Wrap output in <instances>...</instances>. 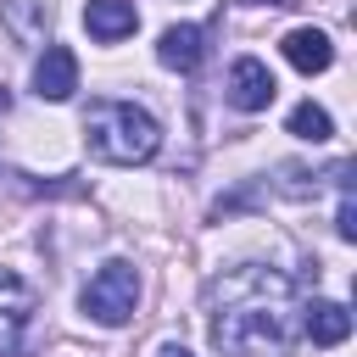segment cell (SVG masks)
<instances>
[{"mask_svg": "<svg viewBox=\"0 0 357 357\" xmlns=\"http://www.w3.org/2000/svg\"><path fill=\"white\" fill-rule=\"evenodd\" d=\"M279 50H284V61H290L296 73H307V78L335 67V45H329L324 28H290V33L279 39Z\"/></svg>", "mask_w": 357, "mask_h": 357, "instance_id": "10", "label": "cell"}, {"mask_svg": "<svg viewBox=\"0 0 357 357\" xmlns=\"http://www.w3.org/2000/svg\"><path fill=\"white\" fill-rule=\"evenodd\" d=\"M206 318L223 357H290L301 335V284L268 262H229L206 279Z\"/></svg>", "mask_w": 357, "mask_h": 357, "instance_id": "1", "label": "cell"}, {"mask_svg": "<svg viewBox=\"0 0 357 357\" xmlns=\"http://www.w3.org/2000/svg\"><path fill=\"white\" fill-rule=\"evenodd\" d=\"M223 95H229L234 112H268L273 95H279V84H273L268 61H257V56H234V61H229V78H223Z\"/></svg>", "mask_w": 357, "mask_h": 357, "instance_id": "5", "label": "cell"}, {"mask_svg": "<svg viewBox=\"0 0 357 357\" xmlns=\"http://www.w3.org/2000/svg\"><path fill=\"white\" fill-rule=\"evenodd\" d=\"M84 145L95 162H112V167H139L162 151V123L134 106V100H89L84 112Z\"/></svg>", "mask_w": 357, "mask_h": 357, "instance_id": "2", "label": "cell"}, {"mask_svg": "<svg viewBox=\"0 0 357 357\" xmlns=\"http://www.w3.org/2000/svg\"><path fill=\"white\" fill-rule=\"evenodd\" d=\"M335 234L340 240H357V206H351V195L340 190V212H335Z\"/></svg>", "mask_w": 357, "mask_h": 357, "instance_id": "13", "label": "cell"}, {"mask_svg": "<svg viewBox=\"0 0 357 357\" xmlns=\"http://www.w3.org/2000/svg\"><path fill=\"white\" fill-rule=\"evenodd\" d=\"M156 357H195V351H190V346H178V340H162V346H156Z\"/></svg>", "mask_w": 357, "mask_h": 357, "instance_id": "14", "label": "cell"}, {"mask_svg": "<svg viewBox=\"0 0 357 357\" xmlns=\"http://www.w3.org/2000/svg\"><path fill=\"white\" fill-rule=\"evenodd\" d=\"M78 307H84V318H89V324H106V329L128 324V318H134V307H139V268H134V262H123V257L100 262V268L89 273V284L78 290Z\"/></svg>", "mask_w": 357, "mask_h": 357, "instance_id": "3", "label": "cell"}, {"mask_svg": "<svg viewBox=\"0 0 357 357\" xmlns=\"http://www.w3.org/2000/svg\"><path fill=\"white\" fill-rule=\"evenodd\" d=\"M33 312H39V290L22 273L0 268V357H22L28 329H33Z\"/></svg>", "mask_w": 357, "mask_h": 357, "instance_id": "4", "label": "cell"}, {"mask_svg": "<svg viewBox=\"0 0 357 357\" xmlns=\"http://www.w3.org/2000/svg\"><path fill=\"white\" fill-rule=\"evenodd\" d=\"M78 89V56L67 45H45V56L33 61V95L39 100H73Z\"/></svg>", "mask_w": 357, "mask_h": 357, "instance_id": "6", "label": "cell"}, {"mask_svg": "<svg viewBox=\"0 0 357 357\" xmlns=\"http://www.w3.org/2000/svg\"><path fill=\"white\" fill-rule=\"evenodd\" d=\"M284 128H290L296 139H312V145H324V139L335 134V123H329V112H324L318 100H301V106H290Z\"/></svg>", "mask_w": 357, "mask_h": 357, "instance_id": "12", "label": "cell"}, {"mask_svg": "<svg viewBox=\"0 0 357 357\" xmlns=\"http://www.w3.org/2000/svg\"><path fill=\"white\" fill-rule=\"evenodd\" d=\"M201 56H206V28H201V22H173V28H162V39H156V61H162V67L195 73Z\"/></svg>", "mask_w": 357, "mask_h": 357, "instance_id": "8", "label": "cell"}, {"mask_svg": "<svg viewBox=\"0 0 357 357\" xmlns=\"http://www.w3.org/2000/svg\"><path fill=\"white\" fill-rule=\"evenodd\" d=\"M0 22L17 45H50L56 0H0Z\"/></svg>", "mask_w": 357, "mask_h": 357, "instance_id": "7", "label": "cell"}, {"mask_svg": "<svg viewBox=\"0 0 357 357\" xmlns=\"http://www.w3.org/2000/svg\"><path fill=\"white\" fill-rule=\"evenodd\" d=\"M84 28H89V39L117 45V39H128L139 28V11H134V0H89L84 6Z\"/></svg>", "mask_w": 357, "mask_h": 357, "instance_id": "11", "label": "cell"}, {"mask_svg": "<svg viewBox=\"0 0 357 357\" xmlns=\"http://www.w3.org/2000/svg\"><path fill=\"white\" fill-rule=\"evenodd\" d=\"M301 335H307L312 346H340V340L351 335V312H346V301L307 296V301H301Z\"/></svg>", "mask_w": 357, "mask_h": 357, "instance_id": "9", "label": "cell"}]
</instances>
